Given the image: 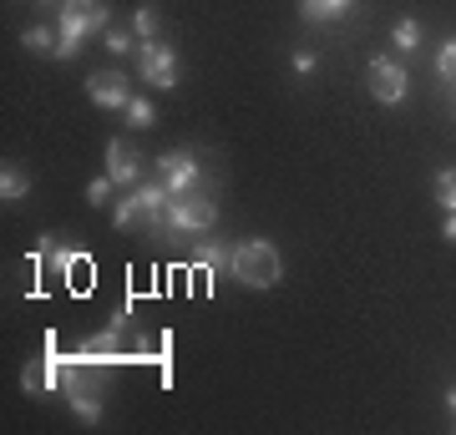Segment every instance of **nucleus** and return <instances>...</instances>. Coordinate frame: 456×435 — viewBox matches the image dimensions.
Listing matches in <instances>:
<instances>
[{
    "label": "nucleus",
    "mask_w": 456,
    "mask_h": 435,
    "mask_svg": "<svg viewBox=\"0 0 456 435\" xmlns=\"http://www.w3.org/2000/svg\"><path fill=\"white\" fill-rule=\"evenodd\" d=\"M112 26V11H107V0H61L56 5V56L61 61H71L77 51H82V41H92V36H102Z\"/></svg>",
    "instance_id": "f257e3e1"
},
{
    "label": "nucleus",
    "mask_w": 456,
    "mask_h": 435,
    "mask_svg": "<svg viewBox=\"0 0 456 435\" xmlns=\"http://www.w3.org/2000/svg\"><path fill=\"white\" fill-rule=\"evenodd\" d=\"M228 274L244 289H274L279 278H284V258H279V248L269 238H244V243H233Z\"/></svg>",
    "instance_id": "f03ea898"
},
{
    "label": "nucleus",
    "mask_w": 456,
    "mask_h": 435,
    "mask_svg": "<svg viewBox=\"0 0 456 435\" xmlns=\"http://www.w3.org/2000/svg\"><path fill=\"white\" fill-rule=\"evenodd\" d=\"M213 223H218V203H213L208 193L173 197V203H167V218H163V228L167 233H178V238H188V233H208Z\"/></svg>",
    "instance_id": "7ed1b4c3"
},
{
    "label": "nucleus",
    "mask_w": 456,
    "mask_h": 435,
    "mask_svg": "<svg viewBox=\"0 0 456 435\" xmlns=\"http://www.w3.org/2000/svg\"><path fill=\"white\" fill-rule=\"evenodd\" d=\"M137 71H142V81L158 86V92H173V86L183 81L178 51L163 46V41H137Z\"/></svg>",
    "instance_id": "20e7f679"
},
{
    "label": "nucleus",
    "mask_w": 456,
    "mask_h": 435,
    "mask_svg": "<svg viewBox=\"0 0 456 435\" xmlns=\"http://www.w3.org/2000/svg\"><path fill=\"white\" fill-rule=\"evenodd\" d=\"M365 77H370V97L380 101V107H401V101H406L411 71H406V61H401V56H375Z\"/></svg>",
    "instance_id": "39448f33"
},
{
    "label": "nucleus",
    "mask_w": 456,
    "mask_h": 435,
    "mask_svg": "<svg viewBox=\"0 0 456 435\" xmlns=\"http://www.w3.org/2000/svg\"><path fill=\"white\" fill-rule=\"evenodd\" d=\"M158 178H163V188L173 197H188V193H198V182H203V162H198V152H188V147H173V152L158 157Z\"/></svg>",
    "instance_id": "423d86ee"
},
{
    "label": "nucleus",
    "mask_w": 456,
    "mask_h": 435,
    "mask_svg": "<svg viewBox=\"0 0 456 435\" xmlns=\"http://www.w3.org/2000/svg\"><path fill=\"white\" fill-rule=\"evenodd\" d=\"M86 97L97 101L102 112H122L132 101V86H127V77H117V71H97V77H86Z\"/></svg>",
    "instance_id": "0eeeda50"
},
{
    "label": "nucleus",
    "mask_w": 456,
    "mask_h": 435,
    "mask_svg": "<svg viewBox=\"0 0 456 435\" xmlns=\"http://www.w3.org/2000/svg\"><path fill=\"white\" fill-rule=\"evenodd\" d=\"M107 178H112L117 188H137V178H142V157H137V147H127L122 137L107 142Z\"/></svg>",
    "instance_id": "6e6552de"
},
{
    "label": "nucleus",
    "mask_w": 456,
    "mask_h": 435,
    "mask_svg": "<svg viewBox=\"0 0 456 435\" xmlns=\"http://www.w3.org/2000/svg\"><path fill=\"white\" fill-rule=\"evenodd\" d=\"M132 197H137V208H142V223L163 228L167 203H173V193L163 188V178H158V182H137V188H132Z\"/></svg>",
    "instance_id": "1a4fd4ad"
},
{
    "label": "nucleus",
    "mask_w": 456,
    "mask_h": 435,
    "mask_svg": "<svg viewBox=\"0 0 456 435\" xmlns=\"http://www.w3.org/2000/svg\"><path fill=\"white\" fill-rule=\"evenodd\" d=\"M360 0H299V16L310 20V26H335L355 11Z\"/></svg>",
    "instance_id": "9d476101"
},
{
    "label": "nucleus",
    "mask_w": 456,
    "mask_h": 435,
    "mask_svg": "<svg viewBox=\"0 0 456 435\" xmlns=\"http://www.w3.org/2000/svg\"><path fill=\"white\" fill-rule=\"evenodd\" d=\"M421 41H426L421 20L401 16V20H395V26H391V46H395V56H411V51H421Z\"/></svg>",
    "instance_id": "9b49d317"
},
{
    "label": "nucleus",
    "mask_w": 456,
    "mask_h": 435,
    "mask_svg": "<svg viewBox=\"0 0 456 435\" xmlns=\"http://www.w3.org/2000/svg\"><path fill=\"white\" fill-rule=\"evenodd\" d=\"M26 193H31V178L20 173L16 162H5V167H0V203H20Z\"/></svg>",
    "instance_id": "f8f14e48"
},
{
    "label": "nucleus",
    "mask_w": 456,
    "mask_h": 435,
    "mask_svg": "<svg viewBox=\"0 0 456 435\" xmlns=\"http://www.w3.org/2000/svg\"><path fill=\"white\" fill-rule=\"evenodd\" d=\"M198 263H203V274H228V263H233V248H224V243H208L203 254H198Z\"/></svg>",
    "instance_id": "ddd939ff"
},
{
    "label": "nucleus",
    "mask_w": 456,
    "mask_h": 435,
    "mask_svg": "<svg viewBox=\"0 0 456 435\" xmlns=\"http://www.w3.org/2000/svg\"><path fill=\"white\" fill-rule=\"evenodd\" d=\"M66 400H71L77 420H86V425H97V420H102V405H97V395H86V385L82 390H66Z\"/></svg>",
    "instance_id": "4468645a"
},
{
    "label": "nucleus",
    "mask_w": 456,
    "mask_h": 435,
    "mask_svg": "<svg viewBox=\"0 0 456 435\" xmlns=\"http://www.w3.org/2000/svg\"><path fill=\"white\" fill-rule=\"evenodd\" d=\"M20 41H26V51H36V56H46V51L56 56V41H61V36L51 31V26H31V31L20 36Z\"/></svg>",
    "instance_id": "2eb2a0df"
},
{
    "label": "nucleus",
    "mask_w": 456,
    "mask_h": 435,
    "mask_svg": "<svg viewBox=\"0 0 456 435\" xmlns=\"http://www.w3.org/2000/svg\"><path fill=\"white\" fill-rule=\"evenodd\" d=\"M158 26H163V20H158L152 5H137V11H132V31H137V41H158Z\"/></svg>",
    "instance_id": "dca6fc26"
},
{
    "label": "nucleus",
    "mask_w": 456,
    "mask_h": 435,
    "mask_svg": "<svg viewBox=\"0 0 456 435\" xmlns=\"http://www.w3.org/2000/svg\"><path fill=\"white\" fill-rule=\"evenodd\" d=\"M436 203H441V213H456V167L436 173Z\"/></svg>",
    "instance_id": "f3484780"
},
{
    "label": "nucleus",
    "mask_w": 456,
    "mask_h": 435,
    "mask_svg": "<svg viewBox=\"0 0 456 435\" xmlns=\"http://www.w3.org/2000/svg\"><path fill=\"white\" fill-rule=\"evenodd\" d=\"M122 117H127L132 127H158V112H152V101L147 97H132L127 107H122Z\"/></svg>",
    "instance_id": "a211bd4d"
},
{
    "label": "nucleus",
    "mask_w": 456,
    "mask_h": 435,
    "mask_svg": "<svg viewBox=\"0 0 456 435\" xmlns=\"http://www.w3.org/2000/svg\"><path fill=\"white\" fill-rule=\"evenodd\" d=\"M132 218H142V208H137V197H132V188H127L112 208V228H132Z\"/></svg>",
    "instance_id": "6ab92c4d"
},
{
    "label": "nucleus",
    "mask_w": 456,
    "mask_h": 435,
    "mask_svg": "<svg viewBox=\"0 0 456 435\" xmlns=\"http://www.w3.org/2000/svg\"><path fill=\"white\" fill-rule=\"evenodd\" d=\"M102 46L112 51V56H127V51H132V31H117V26H107V31H102Z\"/></svg>",
    "instance_id": "aec40b11"
},
{
    "label": "nucleus",
    "mask_w": 456,
    "mask_h": 435,
    "mask_svg": "<svg viewBox=\"0 0 456 435\" xmlns=\"http://www.w3.org/2000/svg\"><path fill=\"white\" fill-rule=\"evenodd\" d=\"M436 77L441 81H456V41H446V46L436 51Z\"/></svg>",
    "instance_id": "412c9836"
},
{
    "label": "nucleus",
    "mask_w": 456,
    "mask_h": 435,
    "mask_svg": "<svg viewBox=\"0 0 456 435\" xmlns=\"http://www.w3.org/2000/svg\"><path fill=\"white\" fill-rule=\"evenodd\" d=\"M117 182L112 178H92L86 182V203H92V208H102V203H107V193H112Z\"/></svg>",
    "instance_id": "4be33fe9"
},
{
    "label": "nucleus",
    "mask_w": 456,
    "mask_h": 435,
    "mask_svg": "<svg viewBox=\"0 0 456 435\" xmlns=\"http://www.w3.org/2000/svg\"><path fill=\"white\" fill-rule=\"evenodd\" d=\"M289 66H294V77H314V66H320V56H314V51H294V56H289Z\"/></svg>",
    "instance_id": "5701e85b"
},
{
    "label": "nucleus",
    "mask_w": 456,
    "mask_h": 435,
    "mask_svg": "<svg viewBox=\"0 0 456 435\" xmlns=\"http://www.w3.org/2000/svg\"><path fill=\"white\" fill-rule=\"evenodd\" d=\"M441 238L456 243V213H446V223H441Z\"/></svg>",
    "instance_id": "b1692460"
},
{
    "label": "nucleus",
    "mask_w": 456,
    "mask_h": 435,
    "mask_svg": "<svg viewBox=\"0 0 456 435\" xmlns=\"http://www.w3.org/2000/svg\"><path fill=\"white\" fill-rule=\"evenodd\" d=\"M446 410H452V425H456V385L446 390Z\"/></svg>",
    "instance_id": "393cba45"
},
{
    "label": "nucleus",
    "mask_w": 456,
    "mask_h": 435,
    "mask_svg": "<svg viewBox=\"0 0 456 435\" xmlns=\"http://www.w3.org/2000/svg\"><path fill=\"white\" fill-rule=\"evenodd\" d=\"M36 5H51V0H36ZM56 5H61V0H56Z\"/></svg>",
    "instance_id": "a878e982"
}]
</instances>
